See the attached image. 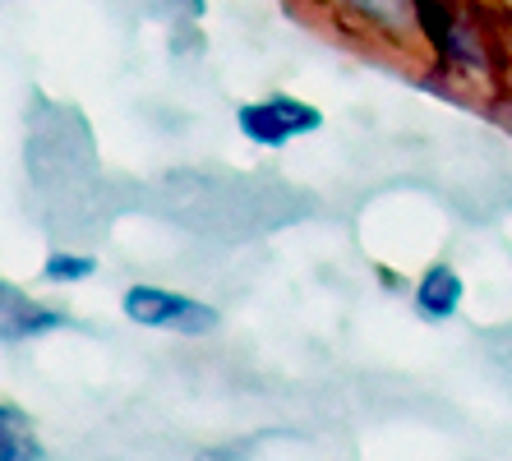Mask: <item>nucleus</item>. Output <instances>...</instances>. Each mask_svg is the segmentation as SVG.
Segmentation results:
<instances>
[{
    "label": "nucleus",
    "mask_w": 512,
    "mask_h": 461,
    "mask_svg": "<svg viewBox=\"0 0 512 461\" xmlns=\"http://www.w3.org/2000/svg\"><path fill=\"white\" fill-rule=\"evenodd\" d=\"M125 319L134 328H153V332H180V337H208L217 328V309L203 305L194 296L180 291H162V286H130L125 300Z\"/></svg>",
    "instance_id": "f257e3e1"
},
{
    "label": "nucleus",
    "mask_w": 512,
    "mask_h": 461,
    "mask_svg": "<svg viewBox=\"0 0 512 461\" xmlns=\"http://www.w3.org/2000/svg\"><path fill=\"white\" fill-rule=\"evenodd\" d=\"M323 125V111L310 107V102H300V97H263V102H245L236 111V130L245 134L250 143L259 148H282L291 139H305Z\"/></svg>",
    "instance_id": "f03ea898"
},
{
    "label": "nucleus",
    "mask_w": 512,
    "mask_h": 461,
    "mask_svg": "<svg viewBox=\"0 0 512 461\" xmlns=\"http://www.w3.org/2000/svg\"><path fill=\"white\" fill-rule=\"evenodd\" d=\"M346 19H356L360 28L388 37V42H416L425 37L420 28V0H333Z\"/></svg>",
    "instance_id": "7ed1b4c3"
},
{
    "label": "nucleus",
    "mask_w": 512,
    "mask_h": 461,
    "mask_svg": "<svg viewBox=\"0 0 512 461\" xmlns=\"http://www.w3.org/2000/svg\"><path fill=\"white\" fill-rule=\"evenodd\" d=\"M60 323H65V314L37 305L19 286L0 282V342H28V337H42V332L60 328Z\"/></svg>",
    "instance_id": "20e7f679"
},
{
    "label": "nucleus",
    "mask_w": 512,
    "mask_h": 461,
    "mask_svg": "<svg viewBox=\"0 0 512 461\" xmlns=\"http://www.w3.org/2000/svg\"><path fill=\"white\" fill-rule=\"evenodd\" d=\"M462 296H466V286L457 277V268H448V263H434L416 282V309H420V319H429V323L453 319L457 309H462Z\"/></svg>",
    "instance_id": "39448f33"
},
{
    "label": "nucleus",
    "mask_w": 512,
    "mask_h": 461,
    "mask_svg": "<svg viewBox=\"0 0 512 461\" xmlns=\"http://www.w3.org/2000/svg\"><path fill=\"white\" fill-rule=\"evenodd\" d=\"M42 457V443H37V429L19 406H0V461H37Z\"/></svg>",
    "instance_id": "423d86ee"
},
{
    "label": "nucleus",
    "mask_w": 512,
    "mask_h": 461,
    "mask_svg": "<svg viewBox=\"0 0 512 461\" xmlns=\"http://www.w3.org/2000/svg\"><path fill=\"white\" fill-rule=\"evenodd\" d=\"M97 272V259H88V254H51L47 268H42V277L56 286L65 282H84V277H93Z\"/></svg>",
    "instance_id": "0eeeda50"
}]
</instances>
